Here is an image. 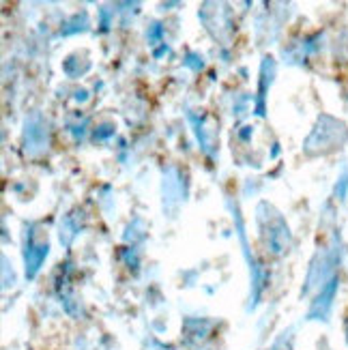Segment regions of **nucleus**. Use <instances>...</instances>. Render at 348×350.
<instances>
[{"label":"nucleus","mask_w":348,"mask_h":350,"mask_svg":"<svg viewBox=\"0 0 348 350\" xmlns=\"http://www.w3.org/2000/svg\"><path fill=\"white\" fill-rule=\"evenodd\" d=\"M338 293V275L334 280H329L323 288H321V295L316 297V301L312 303V310L308 314V318L312 321H327L331 306H334V299Z\"/></svg>","instance_id":"2"},{"label":"nucleus","mask_w":348,"mask_h":350,"mask_svg":"<svg viewBox=\"0 0 348 350\" xmlns=\"http://www.w3.org/2000/svg\"><path fill=\"white\" fill-rule=\"evenodd\" d=\"M346 135L348 131L344 123L331 116H321L319 125H316V129L306 142V150L308 153H327V150L338 148L346 140Z\"/></svg>","instance_id":"1"},{"label":"nucleus","mask_w":348,"mask_h":350,"mask_svg":"<svg viewBox=\"0 0 348 350\" xmlns=\"http://www.w3.org/2000/svg\"><path fill=\"white\" fill-rule=\"evenodd\" d=\"M346 342H348V321H346Z\"/></svg>","instance_id":"3"}]
</instances>
